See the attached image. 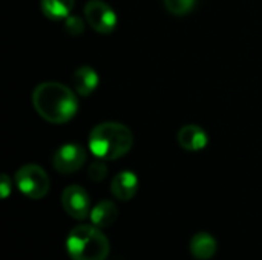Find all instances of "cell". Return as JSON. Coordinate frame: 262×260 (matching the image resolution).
<instances>
[{"label": "cell", "mask_w": 262, "mask_h": 260, "mask_svg": "<svg viewBox=\"0 0 262 260\" xmlns=\"http://www.w3.org/2000/svg\"><path fill=\"white\" fill-rule=\"evenodd\" d=\"M118 216V210L114 202L111 201H101L91 210V221L98 228H107L111 227Z\"/></svg>", "instance_id": "cell-12"}, {"label": "cell", "mask_w": 262, "mask_h": 260, "mask_svg": "<svg viewBox=\"0 0 262 260\" xmlns=\"http://www.w3.org/2000/svg\"><path fill=\"white\" fill-rule=\"evenodd\" d=\"M75 0H41V11L52 20L68 18L74 9Z\"/></svg>", "instance_id": "cell-13"}, {"label": "cell", "mask_w": 262, "mask_h": 260, "mask_svg": "<svg viewBox=\"0 0 262 260\" xmlns=\"http://www.w3.org/2000/svg\"><path fill=\"white\" fill-rule=\"evenodd\" d=\"M106 175H107V167H106V164L103 162V159H98V161L92 162V164L89 166V169H88V176H89L92 181H95V182L103 181V179L106 178Z\"/></svg>", "instance_id": "cell-15"}, {"label": "cell", "mask_w": 262, "mask_h": 260, "mask_svg": "<svg viewBox=\"0 0 262 260\" xmlns=\"http://www.w3.org/2000/svg\"><path fill=\"white\" fill-rule=\"evenodd\" d=\"M14 181L20 193L31 199H41L46 196L51 185L46 172L35 164H28L18 169Z\"/></svg>", "instance_id": "cell-4"}, {"label": "cell", "mask_w": 262, "mask_h": 260, "mask_svg": "<svg viewBox=\"0 0 262 260\" xmlns=\"http://www.w3.org/2000/svg\"><path fill=\"white\" fill-rule=\"evenodd\" d=\"M11 190H12V181L8 178V175H2V178H0V195H2V198L3 199L8 198Z\"/></svg>", "instance_id": "cell-17"}, {"label": "cell", "mask_w": 262, "mask_h": 260, "mask_svg": "<svg viewBox=\"0 0 262 260\" xmlns=\"http://www.w3.org/2000/svg\"><path fill=\"white\" fill-rule=\"evenodd\" d=\"M218 250L215 238L209 233H198L190 241V253L195 259H212Z\"/></svg>", "instance_id": "cell-11"}, {"label": "cell", "mask_w": 262, "mask_h": 260, "mask_svg": "<svg viewBox=\"0 0 262 260\" xmlns=\"http://www.w3.org/2000/svg\"><path fill=\"white\" fill-rule=\"evenodd\" d=\"M86 158V150L80 144H64L54 153L52 166L58 173L71 175L84 166Z\"/></svg>", "instance_id": "cell-6"}, {"label": "cell", "mask_w": 262, "mask_h": 260, "mask_svg": "<svg viewBox=\"0 0 262 260\" xmlns=\"http://www.w3.org/2000/svg\"><path fill=\"white\" fill-rule=\"evenodd\" d=\"M178 143L187 152H198L207 146L209 136L200 126L187 124L178 132Z\"/></svg>", "instance_id": "cell-9"}, {"label": "cell", "mask_w": 262, "mask_h": 260, "mask_svg": "<svg viewBox=\"0 0 262 260\" xmlns=\"http://www.w3.org/2000/svg\"><path fill=\"white\" fill-rule=\"evenodd\" d=\"M61 205L71 218L81 221L89 216L91 199L83 187L69 185L61 193Z\"/></svg>", "instance_id": "cell-7"}, {"label": "cell", "mask_w": 262, "mask_h": 260, "mask_svg": "<svg viewBox=\"0 0 262 260\" xmlns=\"http://www.w3.org/2000/svg\"><path fill=\"white\" fill-rule=\"evenodd\" d=\"M84 17L89 26L100 34H109L117 26L115 11L103 0H89L84 6Z\"/></svg>", "instance_id": "cell-5"}, {"label": "cell", "mask_w": 262, "mask_h": 260, "mask_svg": "<svg viewBox=\"0 0 262 260\" xmlns=\"http://www.w3.org/2000/svg\"><path fill=\"white\" fill-rule=\"evenodd\" d=\"M66 250L72 260H104L111 251V245L98 227L78 225L71 230Z\"/></svg>", "instance_id": "cell-3"}, {"label": "cell", "mask_w": 262, "mask_h": 260, "mask_svg": "<svg viewBox=\"0 0 262 260\" xmlns=\"http://www.w3.org/2000/svg\"><path fill=\"white\" fill-rule=\"evenodd\" d=\"M32 104L37 113L52 124L68 123L78 109L74 92L64 84L54 81L41 83L34 89Z\"/></svg>", "instance_id": "cell-1"}, {"label": "cell", "mask_w": 262, "mask_h": 260, "mask_svg": "<svg viewBox=\"0 0 262 260\" xmlns=\"http://www.w3.org/2000/svg\"><path fill=\"white\" fill-rule=\"evenodd\" d=\"M64 28H66V31H68L69 34L78 35V34H81V32H83L84 25H83V21H81V18H80V17H77V15H74V17H72V15H69V17L66 18Z\"/></svg>", "instance_id": "cell-16"}, {"label": "cell", "mask_w": 262, "mask_h": 260, "mask_svg": "<svg viewBox=\"0 0 262 260\" xmlns=\"http://www.w3.org/2000/svg\"><path fill=\"white\" fill-rule=\"evenodd\" d=\"M195 2L196 0H164V5L173 15H186L193 9Z\"/></svg>", "instance_id": "cell-14"}, {"label": "cell", "mask_w": 262, "mask_h": 260, "mask_svg": "<svg viewBox=\"0 0 262 260\" xmlns=\"http://www.w3.org/2000/svg\"><path fill=\"white\" fill-rule=\"evenodd\" d=\"M111 192L118 201H130L138 192V178L134 172H120L111 182Z\"/></svg>", "instance_id": "cell-8"}, {"label": "cell", "mask_w": 262, "mask_h": 260, "mask_svg": "<svg viewBox=\"0 0 262 260\" xmlns=\"http://www.w3.org/2000/svg\"><path fill=\"white\" fill-rule=\"evenodd\" d=\"M134 144L129 127L121 123H101L91 132L89 149L103 161H114L124 156Z\"/></svg>", "instance_id": "cell-2"}, {"label": "cell", "mask_w": 262, "mask_h": 260, "mask_svg": "<svg viewBox=\"0 0 262 260\" xmlns=\"http://www.w3.org/2000/svg\"><path fill=\"white\" fill-rule=\"evenodd\" d=\"M100 83L98 74L91 66H80L72 75V84L78 95L88 97L91 95Z\"/></svg>", "instance_id": "cell-10"}]
</instances>
